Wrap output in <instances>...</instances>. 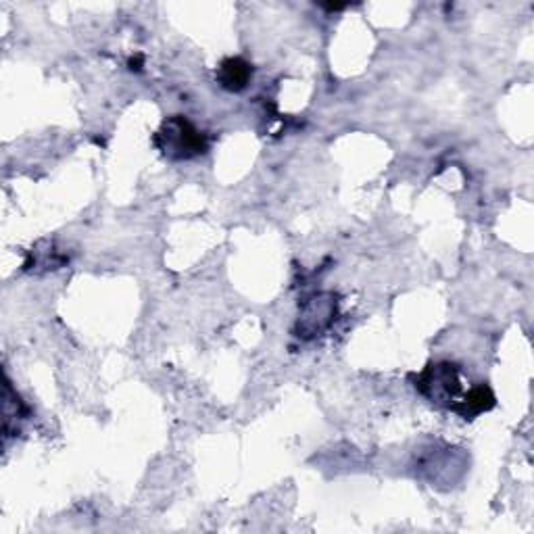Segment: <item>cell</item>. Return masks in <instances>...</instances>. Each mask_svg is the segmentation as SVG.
Listing matches in <instances>:
<instances>
[{
	"label": "cell",
	"mask_w": 534,
	"mask_h": 534,
	"mask_svg": "<svg viewBox=\"0 0 534 534\" xmlns=\"http://www.w3.org/2000/svg\"><path fill=\"white\" fill-rule=\"evenodd\" d=\"M338 313V301L336 295L332 293H320L313 295L301 305L299 320L295 326V334L303 341H311V338H318L324 334Z\"/></svg>",
	"instance_id": "cell-3"
},
{
	"label": "cell",
	"mask_w": 534,
	"mask_h": 534,
	"mask_svg": "<svg viewBox=\"0 0 534 534\" xmlns=\"http://www.w3.org/2000/svg\"><path fill=\"white\" fill-rule=\"evenodd\" d=\"M3 428H5V436H11V432H19L21 428V422H26L28 416H30V411L26 407V403H23L19 399V395L13 391V386L11 382L7 380L5 384V411H3Z\"/></svg>",
	"instance_id": "cell-6"
},
{
	"label": "cell",
	"mask_w": 534,
	"mask_h": 534,
	"mask_svg": "<svg viewBox=\"0 0 534 534\" xmlns=\"http://www.w3.org/2000/svg\"><path fill=\"white\" fill-rule=\"evenodd\" d=\"M153 147L167 161H190L209 151V138L188 117L172 115L153 134Z\"/></svg>",
	"instance_id": "cell-1"
},
{
	"label": "cell",
	"mask_w": 534,
	"mask_h": 534,
	"mask_svg": "<svg viewBox=\"0 0 534 534\" xmlns=\"http://www.w3.org/2000/svg\"><path fill=\"white\" fill-rule=\"evenodd\" d=\"M217 84L228 92H242L253 80V65L242 57H228L215 71Z\"/></svg>",
	"instance_id": "cell-4"
},
{
	"label": "cell",
	"mask_w": 534,
	"mask_h": 534,
	"mask_svg": "<svg viewBox=\"0 0 534 534\" xmlns=\"http://www.w3.org/2000/svg\"><path fill=\"white\" fill-rule=\"evenodd\" d=\"M497 399L495 393L491 391L489 384H474L468 388V393L464 397V401L459 403V407L455 409V414L464 420H474L484 411H491L495 407Z\"/></svg>",
	"instance_id": "cell-5"
},
{
	"label": "cell",
	"mask_w": 534,
	"mask_h": 534,
	"mask_svg": "<svg viewBox=\"0 0 534 534\" xmlns=\"http://www.w3.org/2000/svg\"><path fill=\"white\" fill-rule=\"evenodd\" d=\"M411 380L426 401L436 407H445L453 414L468 393L464 391V378H461L459 368L451 361H430L420 374L411 376Z\"/></svg>",
	"instance_id": "cell-2"
}]
</instances>
